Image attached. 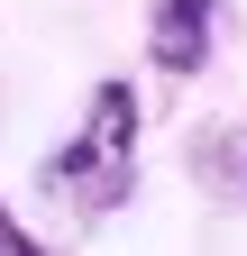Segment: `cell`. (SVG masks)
<instances>
[{
	"label": "cell",
	"instance_id": "3",
	"mask_svg": "<svg viewBox=\"0 0 247 256\" xmlns=\"http://www.w3.org/2000/svg\"><path fill=\"white\" fill-rule=\"evenodd\" d=\"M202 183L220 202H247V119H229L220 138H202Z\"/></svg>",
	"mask_w": 247,
	"mask_h": 256
},
{
	"label": "cell",
	"instance_id": "4",
	"mask_svg": "<svg viewBox=\"0 0 247 256\" xmlns=\"http://www.w3.org/2000/svg\"><path fill=\"white\" fill-rule=\"evenodd\" d=\"M0 256H46V247H37V238H28V229H18V220H10V210H0Z\"/></svg>",
	"mask_w": 247,
	"mask_h": 256
},
{
	"label": "cell",
	"instance_id": "2",
	"mask_svg": "<svg viewBox=\"0 0 247 256\" xmlns=\"http://www.w3.org/2000/svg\"><path fill=\"white\" fill-rule=\"evenodd\" d=\"M210 28H220V0H156L146 55H156L165 74H202V64H210Z\"/></svg>",
	"mask_w": 247,
	"mask_h": 256
},
{
	"label": "cell",
	"instance_id": "1",
	"mask_svg": "<svg viewBox=\"0 0 247 256\" xmlns=\"http://www.w3.org/2000/svg\"><path fill=\"white\" fill-rule=\"evenodd\" d=\"M37 183H46L74 220L119 210V202H128V183H138V92H128V82H101V92H92V110H82V128L46 156Z\"/></svg>",
	"mask_w": 247,
	"mask_h": 256
}]
</instances>
